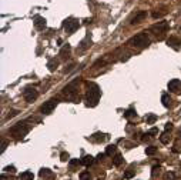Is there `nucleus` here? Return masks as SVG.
Instances as JSON below:
<instances>
[{
    "instance_id": "obj_38",
    "label": "nucleus",
    "mask_w": 181,
    "mask_h": 180,
    "mask_svg": "<svg viewBox=\"0 0 181 180\" xmlns=\"http://www.w3.org/2000/svg\"><path fill=\"white\" fill-rule=\"evenodd\" d=\"M180 135H181V130H180Z\"/></svg>"
},
{
    "instance_id": "obj_17",
    "label": "nucleus",
    "mask_w": 181,
    "mask_h": 180,
    "mask_svg": "<svg viewBox=\"0 0 181 180\" xmlns=\"http://www.w3.org/2000/svg\"><path fill=\"white\" fill-rule=\"evenodd\" d=\"M19 180H33V173L32 172H23L19 176Z\"/></svg>"
},
{
    "instance_id": "obj_2",
    "label": "nucleus",
    "mask_w": 181,
    "mask_h": 180,
    "mask_svg": "<svg viewBox=\"0 0 181 180\" xmlns=\"http://www.w3.org/2000/svg\"><path fill=\"white\" fill-rule=\"evenodd\" d=\"M129 45L131 47H137V49H143V47H147L150 45V39L146 33H138L134 37H131L129 40Z\"/></svg>"
},
{
    "instance_id": "obj_30",
    "label": "nucleus",
    "mask_w": 181,
    "mask_h": 180,
    "mask_svg": "<svg viewBox=\"0 0 181 180\" xmlns=\"http://www.w3.org/2000/svg\"><path fill=\"white\" fill-rule=\"evenodd\" d=\"M60 157H61V160H63V161H67V160H69V153H66V152H63Z\"/></svg>"
},
{
    "instance_id": "obj_5",
    "label": "nucleus",
    "mask_w": 181,
    "mask_h": 180,
    "mask_svg": "<svg viewBox=\"0 0 181 180\" xmlns=\"http://www.w3.org/2000/svg\"><path fill=\"white\" fill-rule=\"evenodd\" d=\"M78 26H80V23H78V20L76 19H67L64 22V25H63V27H64L66 33H69V34H73V33L76 32L78 29Z\"/></svg>"
},
{
    "instance_id": "obj_27",
    "label": "nucleus",
    "mask_w": 181,
    "mask_h": 180,
    "mask_svg": "<svg viewBox=\"0 0 181 180\" xmlns=\"http://www.w3.org/2000/svg\"><path fill=\"white\" fill-rule=\"evenodd\" d=\"M165 13L167 12H154L153 13V17H154V19H160V17H163Z\"/></svg>"
},
{
    "instance_id": "obj_36",
    "label": "nucleus",
    "mask_w": 181,
    "mask_h": 180,
    "mask_svg": "<svg viewBox=\"0 0 181 180\" xmlns=\"http://www.w3.org/2000/svg\"><path fill=\"white\" fill-rule=\"evenodd\" d=\"M6 146H7V141H3V143H1V152H4Z\"/></svg>"
},
{
    "instance_id": "obj_24",
    "label": "nucleus",
    "mask_w": 181,
    "mask_h": 180,
    "mask_svg": "<svg viewBox=\"0 0 181 180\" xmlns=\"http://www.w3.org/2000/svg\"><path fill=\"white\" fill-rule=\"evenodd\" d=\"M146 153L148 154V156H153V154L157 153V147L155 146H148V147L146 149Z\"/></svg>"
},
{
    "instance_id": "obj_23",
    "label": "nucleus",
    "mask_w": 181,
    "mask_h": 180,
    "mask_svg": "<svg viewBox=\"0 0 181 180\" xmlns=\"http://www.w3.org/2000/svg\"><path fill=\"white\" fill-rule=\"evenodd\" d=\"M69 51H70V46L67 45V46H64V47H63V49L60 50V56H61V57H63V59H66V57H67L66 54H67Z\"/></svg>"
},
{
    "instance_id": "obj_28",
    "label": "nucleus",
    "mask_w": 181,
    "mask_h": 180,
    "mask_svg": "<svg viewBox=\"0 0 181 180\" xmlns=\"http://www.w3.org/2000/svg\"><path fill=\"white\" fill-rule=\"evenodd\" d=\"M133 176H134V170H129L124 173V179H131Z\"/></svg>"
},
{
    "instance_id": "obj_16",
    "label": "nucleus",
    "mask_w": 181,
    "mask_h": 180,
    "mask_svg": "<svg viewBox=\"0 0 181 180\" xmlns=\"http://www.w3.org/2000/svg\"><path fill=\"white\" fill-rule=\"evenodd\" d=\"M161 100H163V104H164V107H170L171 106V99L168 96L167 93H164L161 96Z\"/></svg>"
},
{
    "instance_id": "obj_8",
    "label": "nucleus",
    "mask_w": 181,
    "mask_h": 180,
    "mask_svg": "<svg viewBox=\"0 0 181 180\" xmlns=\"http://www.w3.org/2000/svg\"><path fill=\"white\" fill-rule=\"evenodd\" d=\"M76 84H77V82H73L69 86H66L64 90H63L66 96L69 97V99H71V100H76V93H77L76 91Z\"/></svg>"
},
{
    "instance_id": "obj_7",
    "label": "nucleus",
    "mask_w": 181,
    "mask_h": 180,
    "mask_svg": "<svg viewBox=\"0 0 181 180\" xmlns=\"http://www.w3.org/2000/svg\"><path fill=\"white\" fill-rule=\"evenodd\" d=\"M37 90L34 89V87H27V89H24V91H23V97L26 99V102L32 103L33 100H36L37 99Z\"/></svg>"
},
{
    "instance_id": "obj_9",
    "label": "nucleus",
    "mask_w": 181,
    "mask_h": 180,
    "mask_svg": "<svg viewBox=\"0 0 181 180\" xmlns=\"http://www.w3.org/2000/svg\"><path fill=\"white\" fill-rule=\"evenodd\" d=\"M168 90L173 91V93H180L181 91V80H178V79L170 80V83H168Z\"/></svg>"
},
{
    "instance_id": "obj_1",
    "label": "nucleus",
    "mask_w": 181,
    "mask_h": 180,
    "mask_svg": "<svg viewBox=\"0 0 181 180\" xmlns=\"http://www.w3.org/2000/svg\"><path fill=\"white\" fill-rule=\"evenodd\" d=\"M100 93L101 90L96 83H90L89 84V89H87V94H86V100L89 106H97L98 99H100Z\"/></svg>"
},
{
    "instance_id": "obj_14",
    "label": "nucleus",
    "mask_w": 181,
    "mask_h": 180,
    "mask_svg": "<svg viewBox=\"0 0 181 180\" xmlns=\"http://www.w3.org/2000/svg\"><path fill=\"white\" fill-rule=\"evenodd\" d=\"M93 161H94V157H93V156H90V154H87V156H84V157H83L81 164H84V166H90Z\"/></svg>"
},
{
    "instance_id": "obj_32",
    "label": "nucleus",
    "mask_w": 181,
    "mask_h": 180,
    "mask_svg": "<svg viewBox=\"0 0 181 180\" xmlns=\"http://www.w3.org/2000/svg\"><path fill=\"white\" fill-rule=\"evenodd\" d=\"M164 177H165V180H174V174H173V173H167Z\"/></svg>"
},
{
    "instance_id": "obj_33",
    "label": "nucleus",
    "mask_w": 181,
    "mask_h": 180,
    "mask_svg": "<svg viewBox=\"0 0 181 180\" xmlns=\"http://www.w3.org/2000/svg\"><path fill=\"white\" fill-rule=\"evenodd\" d=\"M4 170H6V172H12V173H13V172H16V170H14V166H7Z\"/></svg>"
},
{
    "instance_id": "obj_26",
    "label": "nucleus",
    "mask_w": 181,
    "mask_h": 180,
    "mask_svg": "<svg viewBox=\"0 0 181 180\" xmlns=\"http://www.w3.org/2000/svg\"><path fill=\"white\" fill-rule=\"evenodd\" d=\"M133 116H136V112L133 109H129L126 113H124V117H133Z\"/></svg>"
},
{
    "instance_id": "obj_12",
    "label": "nucleus",
    "mask_w": 181,
    "mask_h": 180,
    "mask_svg": "<svg viewBox=\"0 0 181 180\" xmlns=\"http://www.w3.org/2000/svg\"><path fill=\"white\" fill-rule=\"evenodd\" d=\"M146 17H147V13L146 12H138L136 14V16H134V17H133V19L130 20V23H131V25H137V23H141L143 20L146 19Z\"/></svg>"
},
{
    "instance_id": "obj_19",
    "label": "nucleus",
    "mask_w": 181,
    "mask_h": 180,
    "mask_svg": "<svg viewBox=\"0 0 181 180\" xmlns=\"http://www.w3.org/2000/svg\"><path fill=\"white\" fill-rule=\"evenodd\" d=\"M91 140L93 141H104L106 140V135H103V133H96V135L91 137Z\"/></svg>"
},
{
    "instance_id": "obj_15",
    "label": "nucleus",
    "mask_w": 181,
    "mask_h": 180,
    "mask_svg": "<svg viewBox=\"0 0 181 180\" xmlns=\"http://www.w3.org/2000/svg\"><path fill=\"white\" fill-rule=\"evenodd\" d=\"M124 161V159H123V156L120 153H116V156H114V159H113V164L114 166H120L121 163Z\"/></svg>"
},
{
    "instance_id": "obj_18",
    "label": "nucleus",
    "mask_w": 181,
    "mask_h": 180,
    "mask_svg": "<svg viewBox=\"0 0 181 180\" xmlns=\"http://www.w3.org/2000/svg\"><path fill=\"white\" fill-rule=\"evenodd\" d=\"M57 66H58V62L56 60V59H52V60L49 62V64H47V67H49V70L50 71H54L56 69H57Z\"/></svg>"
},
{
    "instance_id": "obj_22",
    "label": "nucleus",
    "mask_w": 181,
    "mask_h": 180,
    "mask_svg": "<svg viewBox=\"0 0 181 180\" xmlns=\"http://www.w3.org/2000/svg\"><path fill=\"white\" fill-rule=\"evenodd\" d=\"M155 120H157V116L155 115H147L146 116V122L148 123V124H153Z\"/></svg>"
},
{
    "instance_id": "obj_31",
    "label": "nucleus",
    "mask_w": 181,
    "mask_h": 180,
    "mask_svg": "<svg viewBox=\"0 0 181 180\" xmlns=\"http://www.w3.org/2000/svg\"><path fill=\"white\" fill-rule=\"evenodd\" d=\"M158 172H160V166H154L153 167V176H157V173H158Z\"/></svg>"
},
{
    "instance_id": "obj_3",
    "label": "nucleus",
    "mask_w": 181,
    "mask_h": 180,
    "mask_svg": "<svg viewBox=\"0 0 181 180\" xmlns=\"http://www.w3.org/2000/svg\"><path fill=\"white\" fill-rule=\"evenodd\" d=\"M9 133L13 136L14 139H20V137H23L29 133V126L26 123H17L9 130Z\"/></svg>"
},
{
    "instance_id": "obj_10",
    "label": "nucleus",
    "mask_w": 181,
    "mask_h": 180,
    "mask_svg": "<svg viewBox=\"0 0 181 180\" xmlns=\"http://www.w3.org/2000/svg\"><path fill=\"white\" fill-rule=\"evenodd\" d=\"M167 45L170 46V47L175 49V50H178L181 47V40L178 37H175V36H171V37L167 40Z\"/></svg>"
},
{
    "instance_id": "obj_13",
    "label": "nucleus",
    "mask_w": 181,
    "mask_h": 180,
    "mask_svg": "<svg viewBox=\"0 0 181 180\" xmlns=\"http://www.w3.org/2000/svg\"><path fill=\"white\" fill-rule=\"evenodd\" d=\"M39 174H40V177H43L44 180H53L54 179V173H53L52 170H49V169H41Z\"/></svg>"
},
{
    "instance_id": "obj_25",
    "label": "nucleus",
    "mask_w": 181,
    "mask_h": 180,
    "mask_svg": "<svg viewBox=\"0 0 181 180\" xmlns=\"http://www.w3.org/2000/svg\"><path fill=\"white\" fill-rule=\"evenodd\" d=\"M91 179V176L89 172H81L80 173V180H90Z\"/></svg>"
},
{
    "instance_id": "obj_37",
    "label": "nucleus",
    "mask_w": 181,
    "mask_h": 180,
    "mask_svg": "<svg viewBox=\"0 0 181 180\" xmlns=\"http://www.w3.org/2000/svg\"><path fill=\"white\" fill-rule=\"evenodd\" d=\"M104 157H106V154H101V153H100V154L97 156V159H98V160H103Z\"/></svg>"
},
{
    "instance_id": "obj_35",
    "label": "nucleus",
    "mask_w": 181,
    "mask_h": 180,
    "mask_svg": "<svg viewBox=\"0 0 181 180\" xmlns=\"http://www.w3.org/2000/svg\"><path fill=\"white\" fill-rule=\"evenodd\" d=\"M157 133H158L157 129H151V130H150V135H157Z\"/></svg>"
},
{
    "instance_id": "obj_4",
    "label": "nucleus",
    "mask_w": 181,
    "mask_h": 180,
    "mask_svg": "<svg viewBox=\"0 0 181 180\" xmlns=\"http://www.w3.org/2000/svg\"><path fill=\"white\" fill-rule=\"evenodd\" d=\"M168 27H170L168 22H158L157 25L151 26V32L154 33V34H155V36H157L158 39H163L164 33L168 30Z\"/></svg>"
},
{
    "instance_id": "obj_6",
    "label": "nucleus",
    "mask_w": 181,
    "mask_h": 180,
    "mask_svg": "<svg viewBox=\"0 0 181 180\" xmlns=\"http://www.w3.org/2000/svg\"><path fill=\"white\" fill-rule=\"evenodd\" d=\"M56 106H57V100H56V99H50V100H47V102L40 107V112L44 113V115H50L53 110L56 109Z\"/></svg>"
},
{
    "instance_id": "obj_20",
    "label": "nucleus",
    "mask_w": 181,
    "mask_h": 180,
    "mask_svg": "<svg viewBox=\"0 0 181 180\" xmlns=\"http://www.w3.org/2000/svg\"><path fill=\"white\" fill-rule=\"evenodd\" d=\"M116 152H117V147L114 144H110V146H107V149H106V154L107 156H113Z\"/></svg>"
},
{
    "instance_id": "obj_29",
    "label": "nucleus",
    "mask_w": 181,
    "mask_h": 180,
    "mask_svg": "<svg viewBox=\"0 0 181 180\" xmlns=\"http://www.w3.org/2000/svg\"><path fill=\"white\" fill-rule=\"evenodd\" d=\"M81 161L78 160V159H73V160H70V166L71 167H74V166H77V164H80Z\"/></svg>"
},
{
    "instance_id": "obj_11",
    "label": "nucleus",
    "mask_w": 181,
    "mask_h": 180,
    "mask_svg": "<svg viewBox=\"0 0 181 180\" xmlns=\"http://www.w3.org/2000/svg\"><path fill=\"white\" fill-rule=\"evenodd\" d=\"M46 25H47V23H46L44 17H41V16H36V17H34V26H36L37 30H43L46 27Z\"/></svg>"
},
{
    "instance_id": "obj_34",
    "label": "nucleus",
    "mask_w": 181,
    "mask_h": 180,
    "mask_svg": "<svg viewBox=\"0 0 181 180\" xmlns=\"http://www.w3.org/2000/svg\"><path fill=\"white\" fill-rule=\"evenodd\" d=\"M171 129H173V123H167V124H165V132L171 130Z\"/></svg>"
},
{
    "instance_id": "obj_21",
    "label": "nucleus",
    "mask_w": 181,
    "mask_h": 180,
    "mask_svg": "<svg viewBox=\"0 0 181 180\" xmlns=\"http://www.w3.org/2000/svg\"><path fill=\"white\" fill-rule=\"evenodd\" d=\"M160 141L164 143V144H167L168 141H170V136H168V132H164L161 136H160Z\"/></svg>"
}]
</instances>
